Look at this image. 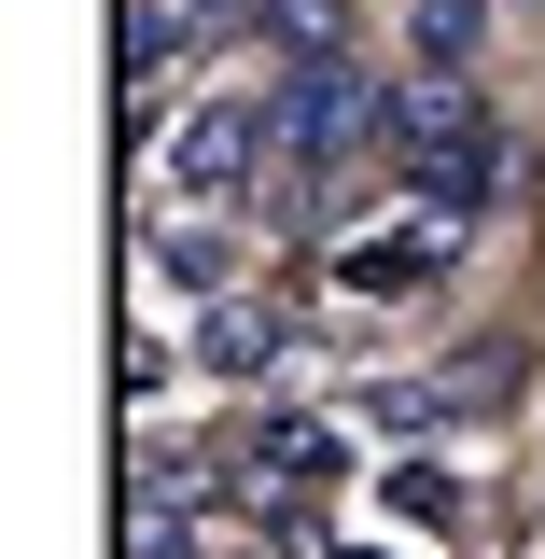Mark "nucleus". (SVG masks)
Wrapping results in <instances>:
<instances>
[{
	"mask_svg": "<svg viewBox=\"0 0 545 559\" xmlns=\"http://www.w3.org/2000/svg\"><path fill=\"white\" fill-rule=\"evenodd\" d=\"M462 266V224H448V210H392V224H349L336 252H322V280H336V294H364V308H392V294H434V280Z\"/></svg>",
	"mask_w": 545,
	"mask_h": 559,
	"instance_id": "1",
	"label": "nucleus"
},
{
	"mask_svg": "<svg viewBox=\"0 0 545 559\" xmlns=\"http://www.w3.org/2000/svg\"><path fill=\"white\" fill-rule=\"evenodd\" d=\"M364 127H378V98H364V70H349L336 43H322V57H294V98H280V168H294V182H308V168L336 182L349 154H364Z\"/></svg>",
	"mask_w": 545,
	"mask_h": 559,
	"instance_id": "2",
	"label": "nucleus"
},
{
	"mask_svg": "<svg viewBox=\"0 0 545 559\" xmlns=\"http://www.w3.org/2000/svg\"><path fill=\"white\" fill-rule=\"evenodd\" d=\"M252 168H266V112H252V98H210L197 127L168 140V182H182V197H238Z\"/></svg>",
	"mask_w": 545,
	"mask_h": 559,
	"instance_id": "3",
	"label": "nucleus"
},
{
	"mask_svg": "<svg viewBox=\"0 0 545 559\" xmlns=\"http://www.w3.org/2000/svg\"><path fill=\"white\" fill-rule=\"evenodd\" d=\"M280 336H294V322H280L266 294H224L210 336H197V364H210V378H252V364H280Z\"/></svg>",
	"mask_w": 545,
	"mask_h": 559,
	"instance_id": "4",
	"label": "nucleus"
},
{
	"mask_svg": "<svg viewBox=\"0 0 545 559\" xmlns=\"http://www.w3.org/2000/svg\"><path fill=\"white\" fill-rule=\"evenodd\" d=\"M336 462H349V448H336V419H294V406L252 419V476H294V489H308V476H336Z\"/></svg>",
	"mask_w": 545,
	"mask_h": 559,
	"instance_id": "5",
	"label": "nucleus"
},
{
	"mask_svg": "<svg viewBox=\"0 0 545 559\" xmlns=\"http://www.w3.org/2000/svg\"><path fill=\"white\" fill-rule=\"evenodd\" d=\"M154 280H182V294H210V308H224L238 238H224V224H154Z\"/></svg>",
	"mask_w": 545,
	"mask_h": 559,
	"instance_id": "6",
	"label": "nucleus"
},
{
	"mask_svg": "<svg viewBox=\"0 0 545 559\" xmlns=\"http://www.w3.org/2000/svg\"><path fill=\"white\" fill-rule=\"evenodd\" d=\"M476 57V0H419V70H462Z\"/></svg>",
	"mask_w": 545,
	"mask_h": 559,
	"instance_id": "7",
	"label": "nucleus"
},
{
	"mask_svg": "<svg viewBox=\"0 0 545 559\" xmlns=\"http://www.w3.org/2000/svg\"><path fill=\"white\" fill-rule=\"evenodd\" d=\"M266 14H280V28H294V14H308V0H266Z\"/></svg>",
	"mask_w": 545,
	"mask_h": 559,
	"instance_id": "8",
	"label": "nucleus"
},
{
	"mask_svg": "<svg viewBox=\"0 0 545 559\" xmlns=\"http://www.w3.org/2000/svg\"><path fill=\"white\" fill-rule=\"evenodd\" d=\"M336 559H364V546H336Z\"/></svg>",
	"mask_w": 545,
	"mask_h": 559,
	"instance_id": "9",
	"label": "nucleus"
}]
</instances>
